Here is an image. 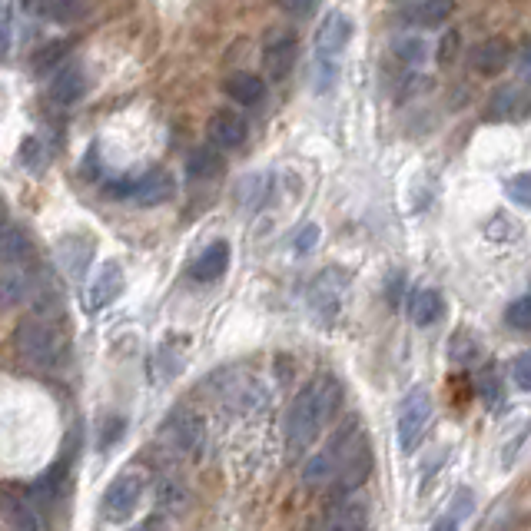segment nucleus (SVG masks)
Here are the masks:
<instances>
[{
  "label": "nucleus",
  "mask_w": 531,
  "mask_h": 531,
  "mask_svg": "<svg viewBox=\"0 0 531 531\" xmlns=\"http://www.w3.org/2000/svg\"><path fill=\"white\" fill-rule=\"evenodd\" d=\"M336 409H339V382L332 376L309 382L286 412V455L289 458L306 455L309 445L332 422Z\"/></svg>",
  "instance_id": "f257e3e1"
},
{
  "label": "nucleus",
  "mask_w": 531,
  "mask_h": 531,
  "mask_svg": "<svg viewBox=\"0 0 531 531\" xmlns=\"http://www.w3.org/2000/svg\"><path fill=\"white\" fill-rule=\"evenodd\" d=\"M14 349L30 369L47 372V369L60 366V356H64V336H60V329L50 319L27 316L24 322H17V329H14Z\"/></svg>",
  "instance_id": "f03ea898"
},
{
  "label": "nucleus",
  "mask_w": 531,
  "mask_h": 531,
  "mask_svg": "<svg viewBox=\"0 0 531 531\" xmlns=\"http://www.w3.org/2000/svg\"><path fill=\"white\" fill-rule=\"evenodd\" d=\"M359 442H362V435L352 429V425H346V429H342L336 439L326 445V449L316 452L303 465V485L306 488H322V485L336 482L339 472L346 468V462L352 458V452L359 449Z\"/></svg>",
  "instance_id": "7ed1b4c3"
},
{
  "label": "nucleus",
  "mask_w": 531,
  "mask_h": 531,
  "mask_svg": "<svg viewBox=\"0 0 531 531\" xmlns=\"http://www.w3.org/2000/svg\"><path fill=\"white\" fill-rule=\"evenodd\" d=\"M429 422H432V395L425 385H415V389L405 392V399L399 405V422H395V429H399V449L402 452L419 449Z\"/></svg>",
  "instance_id": "20e7f679"
},
{
  "label": "nucleus",
  "mask_w": 531,
  "mask_h": 531,
  "mask_svg": "<svg viewBox=\"0 0 531 531\" xmlns=\"http://www.w3.org/2000/svg\"><path fill=\"white\" fill-rule=\"evenodd\" d=\"M143 488H147V478H143V472H137V468L120 472L110 482L107 492H103V498H100V515L107 518V522H127V518L137 512V505L143 498Z\"/></svg>",
  "instance_id": "39448f33"
},
{
  "label": "nucleus",
  "mask_w": 531,
  "mask_h": 531,
  "mask_svg": "<svg viewBox=\"0 0 531 531\" xmlns=\"http://www.w3.org/2000/svg\"><path fill=\"white\" fill-rule=\"evenodd\" d=\"M103 193L120 196V200H133V203H140V206H160L166 200H173L176 183H173V176L166 173V170H150V173L137 176V180L107 183V190H103Z\"/></svg>",
  "instance_id": "423d86ee"
},
{
  "label": "nucleus",
  "mask_w": 531,
  "mask_h": 531,
  "mask_svg": "<svg viewBox=\"0 0 531 531\" xmlns=\"http://www.w3.org/2000/svg\"><path fill=\"white\" fill-rule=\"evenodd\" d=\"M93 253H97V246H93V236H64L57 243V263L60 269L70 276V279H83L87 276V269L93 263Z\"/></svg>",
  "instance_id": "0eeeda50"
},
{
  "label": "nucleus",
  "mask_w": 531,
  "mask_h": 531,
  "mask_svg": "<svg viewBox=\"0 0 531 531\" xmlns=\"http://www.w3.org/2000/svg\"><path fill=\"white\" fill-rule=\"evenodd\" d=\"M123 286H127V276H123V266L120 263H110L100 269L97 276H93V283L87 289V309L90 312H100V309H107L113 299H120L123 293Z\"/></svg>",
  "instance_id": "6e6552de"
},
{
  "label": "nucleus",
  "mask_w": 531,
  "mask_h": 531,
  "mask_svg": "<svg viewBox=\"0 0 531 531\" xmlns=\"http://www.w3.org/2000/svg\"><path fill=\"white\" fill-rule=\"evenodd\" d=\"M246 120L239 117L236 110H220V113H213L210 123H206V137L213 140V147H223V150H233L239 147V143L246 140Z\"/></svg>",
  "instance_id": "1a4fd4ad"
},
{
  "label": "nucleus",
  "mask_w": 531,
  "mask_h": 531,
  "mask_svg": "<svg viewBox=\"0 0 531 531\" xmlns=\"http://www.w3.org/2000/svg\"><path fill=\"white\" fill-rule=\"evenodd\" d=\"M37 512H40V508L34 505V498H30V495L0 488V518H4V522H10L14 528H44V522H40Z\"/></svg>",
  "instance_id": "9d476101"
},
{
  "label": "nucleus",
  "mask_w": 531,
  "mask_h": 531,
  "mask_svg": "<svg viewBox=\"0 0 531 531\" xmlns=\"http://www.w3.org/2000/svg\"><path fill=\"white\" fill-rule=\"evenodd\" d=\"M468 60H472L475 74L495 77V74H502V70L508 67V60H512V47H508L502 37H488V40H482V44L472 47V57Z\"/></svg>",
  "instance_id": "9b49d317"
},
{
  "label": "nucleus",
  "mask_w": 531,
  "mask_h": 531,
  "mask_svg": "<svg viewBox=\"0 0 531 531\" xmlns=\"http://www.w3.org/2000/svg\"><path fill=\"white\" fill-rule=\"evenodd\" d=\"M352 40V20L346 14H326V20L316 30V50L319 57H336L346 50Z\"/></svg>",
  "instance_id": "f8f14e48"
},
{
  "label": "nucleus",
  "mask_w": 531,
  "mask_h": 531,
  "mask_svg": "<svg viewBox=\"0 0 531 531\" xmlns=\"http://www.w3.org/2000/svg\"><path fill=\"white\" fill-rule=\"evenodd\" d=\"M455 10V0H409V4L402 7V20L409 27H439L445 20L452 17Z\"/></svg>",
  "instance_id": "ddd939ff"
},
{
  "label": "nucleus",
  "mask_w": 531,
  "mask_h": 531,
  "mask_svg": "<svg viewBox=\"0 0 531 531\" xmlns=\"http://www.w3.org/2000/svg\"><path fill=\"white\" fill-rule=\"evenodd\" d=\"M226 269H229V243L226 239H216V243H210L200 256L193 259L190 276L196 279V283H216Z\"/></svg>",
  "instance_id": "4468645a"
},
{
  "label": "nucleus",
  "mask_w": 531,
  "mask_h": 531,
  "mask_svg": "<svg viewBox=\"0 0 531 531\" xmlns=\"http://www.w3.org/2000/svg\"><path fill=\"white\" fill-rule=\"evenodd\" d=\"M346 283L349 279L342 276L339 269H329V273H322L316 279V286H312V309H316L322 319H332L342 293H346Z\"/></svg>",
  "instance_id": "2eb2a0df"
},
{
  "label": "nucleus",
  "mask_w": 531,
  "mask_h": 531,
  "mask_svg": "<svg viewBox=\"0 0 531 531\" xmlns=\"http://www.w3.org/2000/svg\"><path fill=\"white\" fill-rule=\"evenodd\" d=\"M296 37L293 34H279L266 44V74L273 80H286L296 67Z\"/></svg>",
  "instance_id": "dca6fc26"
},
{
  "label": "nucleus",
  "mask_w": 531,
  "mask_h": 531,
  "mask_svg": "<svg viewBox=\"0 0 531 531\" xmlns=\"http://www.w3.org/2000/svg\"><path fill=\"white\" fill-rule=\"evenodd\" d=\"M442 316H445V299H442L439 289L422 286V289H415V293L409 296V319L419 329L435 326V322H439Z\"/></svg>",
  "instance_id": "f3484780"
},
{
  "label": "nucleus",
  "mask_w": 531,
  "mask_h": 531,
  "mask_svg": "<svg viewBox=\"0 0 531 531\" xmlns=\"http://www.w3.org/2000/svg\"><path fill=\"white\" fill-rule=\"evenodd\" d=\"M83 93H87V70H83L80 64L64 67L54 77V83H50V100L60 103V107H70V103H77Z\"/></svg>",
  "instance_id": "a211bd4d"
},
{
  "label": "nucleus",
  "mask_w": 531,
  "mask_h": 531,
  "mask_svg": "<svg viewBox=\"0 0 531 531\" xmlns=\"http://www.w3.org/2000/svg\"><path fill=\"white\" fill-rule=\"evenodd\" d=\"M27 10L54 20V24H74L77 17H83V0H24Z\"/></svg>",
  "instance_id": "6ab92c4d"
},
{
  "label": "nucleus",
  "mask_w": 531,
  "mask_h": 531,
  "mask_svg": "<svg viewBox=\"0 0 531 531\" xmlns=\"http://www.w3.org/2000/svg\"><path fill=\"white\" fill-rule=\"evenodd\" d=\"M369 472H372V455H369L366 439H362V442H359V449L352 452V458L346 462V468H342V472H339L336 482H339L342 492H352V488H356V485L366 482V475H369Z\"/></svg>",
  "instance_id": "aec40b11"
},
{
  "label": "nucleus",
  "mask_w": 531,
  "mask_h": 531,
  "mask_svg": "<svg viewBox=\"0 0 531 531\" xmlns=\"http://www.w3.org/2000/svg\"><path fill=\"white\" fill-rule=\"evenodd\" d=\"M269 186H273V180H269L266 173L243 176L239 186H236V203L246 206V210H259V206L269 200Z\"/></svg>",
  "instance_id": "412c9836"
},
{
  "label": "nucleus",
  "mask_w": 531,
  "mask_h": 531,
  "mask_svg": "<svg viewBox=\"0 0 531 531\" xmlns=\"http://www.w3.org/2000/svg\"><path fill=\"white\" fill-rule=\"evenodd\" d=\"M226 93L239 103V107H253V103L263 100L266 83L259 80L256 74H233L226 80Z\"/></svg>",
  "instance_id": "4be33fe9"
},
{
  "label": "nucleus",
  "mask_w": 531,
  "mask_h": 531,
  "mask_svg": "<svg viewBox=\"0 0 531 531\" xmlns=\"http://www.w3.org/2000/svg\"><path fill=\"white\" fill-rule=\"evenodd\" d=\"M472 508H475V495H472V488H458V492L452 495V502H449V512H445L439 522H435V528L439 531H449V528H458L465 522L468 515H472Z\"/></svg>",
  "instance_id": "5701e85b"
},
{
  "label": "nucleus",
  "mask_w": 531,
  "mask_h": 531,
  "mask_svg": "<svg viewBox=\"0 0 531 531\" xmlns=\"http://www.w3.org/2000/svg\"><path fill=\"white\" fill-rule=\"evenodd\" d=\"M30 253V239L24 236V229L4 226L0 229V263H20Z\"/></svg>",
  "instance_id": "b1692460"
},
{
  "label": "nucleus",
  "mask_w": 531,
  "mask_h": 531,
  "mask_svg": "<svg viewBox=\"0 0 531 531\" xmlns=\"http://www.w3.org/2000/svg\"><path fill=\"white\" fill-rule=\"evenodd\" d=\"M30 299V283L20 273H7L0 276V312L14 309L20 303H27Z\"/></svg>",
  "instance_id": "393cba45"
},
{
  "label": "nucleus",
  "mask_w": 531,
  "mask_h": 531,
  "mask_svg": "<svg viewBox=\"0 0 531 531\" xmlns=\"http://www.w3.org/2000/svg\"><path fill=\"white\" fill-rule=\"evenodd\" d=\"M200 419H193V415H183V419H176L170 425V439L180 445L183 452H193L196 442H200Z\"/></svg>",
  "instance_id": "a878e982"
},
{
  "label": "nucleus",
  "mask_w": 531,
  "mask_h": 531,
  "mask_svg": "<svg viewBox=\"0 0 531 531\" xmlns=\"http://www.w3.org/2000/svg\"><path fill=\"white\" fill-rule=\"evenodd\" d=\"M190 176H196V180H206V176H216L223 170V163H220V156H216L210 147H203V150H193L190 153Z\"/></svg>",
  "instance_id": "bb28decb"
},
{
  "label": "nucleus",
  "mask_w": 531,
  "mask_h": 531,
  "mask_svg": "<svg viewBox=\"0 0 531 531\" xmlns=\"http://www.w3.org/2000/svg\"><path fill=\"white\" fill-rule=\"evenodd\" d=\"M478 349H482V342H478L472 332L462 329V332H455L452 336V362H472L478 356Z\"/></svg>",
  "instance_id": "cd10ccee"
},
{
  "label": "nucleus",
  "mask_w": 531,
  "mask_h": 531,
  "mask_svg": "<svg viewBox=\"0 0 531 531\" xmlns=\"http://www.w3.org/2000/svg\"><path fill=\"white\" fill-rule=\"evenodd\" d=\"M505 322L518 332H531V296H522V299H515V303H508Z\"/></svg>",
  "instance_id": "c85d7f7f"
},
{
  "label": "nucleus",
  "mask_w": 531,
  "mask_h": 531,
  "mask_svg": "<svg viewBox=\"0 0 531 531\" xmlns=\"http://www.w3.org/2000/svg\"><path fill=\"white\" fill-rule=\"evenodd\" d=\"M14 44V0H0V60L10 54Z\"/></svg>",
  "instance_id": "c756f323"
},
{
  "label": "nucleus",
  "mask_w": 531,
  "mask_h": 531,
  "mask_svg": "<svg viewBox=\"0 0 531 531\" xmlns=\"http://www.w3.org/2000/svg\"><path fill=\"white\" fill-rule=\"evenodd\" d=\"M505 193H508V200H512V203L531 210V173H515L512 180L505 183Z\"/></svg>",
  "instance_id": "7c9ffc66"
},
{
  "label": "nucleus",
  "mask_w": 531,
  "mask_h": 531,
  "mask_svg": "<svg viewBox=\"0 0 531 531\" xmlns=\"http://www.w3.org/2000/svg\"><path fill=\"white\" fill-rule=\"evenodd\" d=\"M339 512L326 518V528H366V512L359 505H339Z\"/></svg>",
  "instance_id": "2f4dec72"
},
{
  "label": "nucleus",
  "mask_w": 531,
  "mask_h": 531,
  "mask_svg": "<svg viewBox=\"0 0 531 531\" xmlns=\"http://www.w3.org/2000/svg\"><path fill=\"white\" fill-rule=\"evenodd\" d=\"M395 54H399L405 64H422V60L429 57V47H425V40L399 37V40H395Z\"/></svg>",
  "instance_id": "473e14b6"
},
{
  "label": "nucleus",
  "mask_w": 531,
  "mask_h": 531,
  "mask_svg": "<svg viewBox=\"0 0 531 531\" xmlns=\"http://www.w3.org/2000/svg\"><path fill=\"white\" fill-rule=\"evenodd\" d=\"M512 382L518 389L531 392V352H518L515 362H512Z\"/></svg>",
  "instance_id": "72a5a7b5"
},
{
  "label": "nucleus",
  "mask_w": 531,
  "mask_h": 531,
  "mask_svg": "<svg viewBox=\"0 0 531 531\" xmlns=\"http://www.w3.org/2000/svg\"><path fill=\"white\" fill-rule=\"evenodd\" d=\"M316 243H319V226H316V223H306V226L293 236V249H296L299 256L312 253V249H316Z\"/></svg>",
  "instance_id": "f704fd0d"
},
{
  "label": "nucleus",
  "mask_w": 531,
  "mask_h": 531,
  "mask_svg": "<svg viewBox=\"0 0 531 531\" xmlns=\"http://www.w3.org/2000/svg\"><path fill=\"white\" fill-rule=\"evenodd\" d=\"M20 163L30 166V170H40V166H44V150H40L37 137H27L20 143Z\"/></svg>",
  "instance_id": "c9c22d12"
},
{
  "label": "nucleus",
  "mask_w": 531,
  "mask_h": 531,
  "mask_svg": "<svg viewBox=\"0 0 531 531\" xmlns=\"http://www.w3.org/2000/svg\"><path fill=\"white\" fill-rule=\"evenodd\" d=\"M455 50H458V30H449V34L442 37V44H439V54H435V57H439V64L449 67L455 60Z\"/></svg>",
  "instance_id": "e433bc0d"
},
{
  "label": "nucleus",
  "mask_w": 531,
  "mask_h": 531,
  "mask_svg": "<svg viewBox=\"0 0 531 531\" xmlns=\"http://www.w3.org/2000/svg\"><path fill=\"white\" fill-rule=\"evenodd\" d=\"M279 7H283L286 14H293V17H306V14H312L316 0H279Z\"/></svg>",
  "instance_id": "4c0bfd02"
},
{
  "label": "nucleus",
  "mask_w": 531,
  "mask_h": 531,
  "mask_svg": "<svg viewBox=\"0 0 531 531\" xmlns=\"http://www.w3.org/2000/svg\"><path fill=\"white\" fill-rule=\"evenodd\" d=\"M518 67H522L525 70V74H531V44L522 50V57H518Z\"/></svg>",
  "instance_id": "58836bf2"
}]
</instances>
